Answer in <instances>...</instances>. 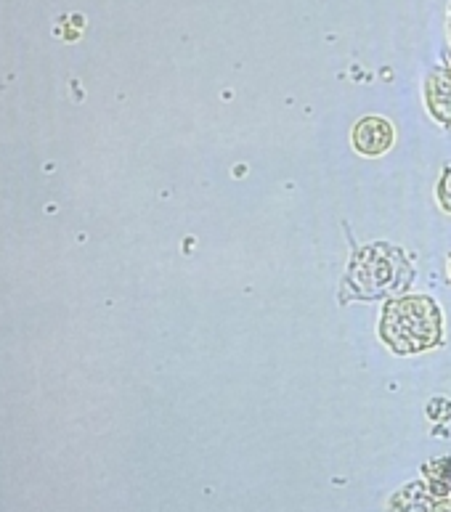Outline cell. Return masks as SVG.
Returning a JSON list of instances; mask_svg holds the SVG:
<instances>
[{"label": "cell", "instance_id": "obj_1", "mask_svg": "<svg viewBox=\"0 0 451 512\" xmlns=\"http://www.w3.org/2000/svg\"><path fill=\"white\" fill-rule=\"evenodd\" d=\"M436 306L425 298L393 300L383 314V337L398 353H414L438 340Z\"/></svg>", "mask_w": 451, "mask_h": 512}, {"label": "cell", "instance_id": "obj_2", "mask_svg": "<svg viewBox=\"0 0 451 512\" xmlns=\"http://www.w3.org/2000/svg\"><path fill=\"white\" fill-rule=\"evenodd\" d=\"M390 141H393V130H390L385 120H377V117H369V120L359 123L356 125V133H353V144L364 154L385 152Z\"/></svg>", "mask_w": 451, "mask_h": 512}, {"label": "cell", "instance_id": "obj_3", "mask_svg": "<svg viewBox=\"0 0 451 512\" xmlns=\"http://www.w3.org/2000/svg\"><path fill=\"white\" fill-rule=\"evenodd\" d=\"M441 205L446 207V210H451V170L444 176V181H441Z\"/></svg>", "mask_w": 451, "mask_h": 512}]
</instances>
